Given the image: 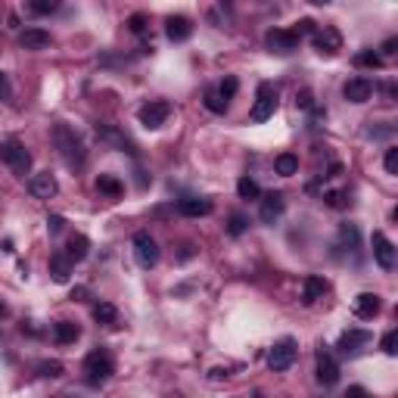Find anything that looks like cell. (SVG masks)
Returning a JSON list of instances; mask_svg holds the SVG:
<instances>
[{"instance_id": "6da1fadb", "label": "cell", "mask_w": 398, "mask_h": 398, "mask_svg": "<svg viewBox=\"0 0 398 398\" xmlns=\"http://www.w3.org/2000/svg\"><path fill=\"white\" fill-rule=\"evenodd\" d=\"M53 147H56V152L63 156V162L69 165V168H81L84 159H88L81 137H78L69 125H56V128H53Z\"/></svg>"}, {"instance_id": "7a4b0ae2", "label": "cell", "mask_w": 398, "mask_h": 398, "mask_svg": "<svg viewBox=\"0 0 398 398\" xmlns=\"http://www.w3.org/2000/svg\"><path fill=\"white\" fill-rule=\"evenodd\" d=\"M84 374H88L90 386H103L112 374H116V361L106 349H94L88 358H84Z\"/></svg>"}, {"instance_id": "3957f363", "label": "cell", "mask_w": 398, "mask_h": 398, "mask_svg": "<svg viewBox=\"0 0 398 398\" xmlns=\"http://www.w3.org/2000/svg\"><path fill=\"white\" fill-rule=\"evenodd\" d=\"M0 162L10 165L13 175H29L31 171V152L25 150V143H19L16 137H10V141L0 143Z\"/></svg>"}, {"instance_id": "277c9868", "label": "cell", "mask_w": 398, "mask_h": 398, "mask_svg": "<svg viewBox=\"0 0 398 398\" xmlns=\"http://www.w3.org/2000/svg\"><path fill=\"white\" fill-rule=\"evenodd\" d=\"M277 112V88L268 81L258 84L255 90V106H252V122H268Z\"/></svg>"}, {"instance_id": "5b68a950", "label": "cell", "mask_w": 398, "mask_h": 398, "mask_svg": "<svg viewBox=\"0 0 398 398\" xmlns=\"http://www.w3.org/2000/svg\"><path fill=\"white\" fill-rule=\"evenodd\" d=\"M296 355H298V349H296V340H280V342H274V349L268 351V367L271 370H289L296 364Z\"/></svg>"}, {"instance_id": "8992f818", "label": "cell", "mask_w": 398, "mask_h": 398, "mask_svg": "<svg viewBox=\"0 0 398 398\" xmlns=\"http://www.w3.org/2000/svg\"><path fill=\"white\" fill-rule=\"evenodd\" d=\"M168 116H171V103H165V100H150V103L141 106V112H137L141 125L143 128H150V131L162 128V125L168 122Z\"/></svg>"}, {"instance_id": "52a82bcc", "label": "cell", "mask_w": 398, "mask_h": 398, "mask_svg": "<svg viewBox=\"0 0 398 398\" xmlns=\"http://www.w3.org/2000/svg\"><path fill=\"white\" fill-rule=\"evenodd\" d=\"M134 258H137L141 268H156L159 264V243L152 240L147 230L134 234Z\"/></svg>"}, {"instance_id": "ba28073f", "label": "cell", "mask_w": 398, "mask_h": 398, "mask_svg": "<svg viewBox=\"0 0 398 398\" xmlns=\"http://www.w3.org/2000/svg\"><path fill=\"white\" fill-rule=\"evenodd\" d=\"M311 44H315L317 53H327V56H333V53L342 50V35L333 29V25H324V29L311 31Z\"/></svg>"}, {"instance_id": "9c48e42d", "label": "cell", "mask_w": 398, "mask_h": 398, "mask_svg": "<svg viewBox=\"0 0 398 398\" xmlns=\"http://www.w3.org/2000/svg\"><path fill=\"white\" fill-rule=\"evenodd\" d=\"M317 380L324 383V386H333L336 380H340V361L333 358V351L330 349H317Z\"/></svg>"}, {"instance_id": "30bf717a", "label": "cell", "mask_w": 398, "mask_h": 398, "mask_svg": "<svg viewBox=\"0 0 398 398\" xmlns=\"http://www.w3.org/2000/svg\"><path fill=\"white\" fill-rule=\"evenodd\" d=\"M264 44L271 47V53L287 56V53H293L298 47V35H296V31H287V29H271L268 38H264Z\"/></svg>"}, {"instance_id": "8fae6325", "label": "cell", "mask_w": 398, "mask_h": 398, "mask_svg": "<svg viewBox=\"0 0 398 398\" xmlns=\"http://www.w3.org/2000/svg\"><path fill=\"white\" fill-rule=\"evenodd\" d=\"M370 94H374V81L364 75L358 78H349L346 84H342V97L349 100V103H367Z\"/></svg>"}, {"instance_id": "7c38bea8", "label": "cell", "mask_w": 398, "mask_h": 398, "mask_svg": "<svg viewBox=\"0 0 398 398\" xmlns=\"http://www.w3.org/2000/svg\"><path fill=\"white\" fill-rule=\"evenodd\" d=\"M374 258H376V264H380L383 271L395 268V246H392V240H389L383 230H376V234H374Z\"/></svg>"}, {"instance_id": "4fadbf2b", "label": "cell", "mask_w": 398, "mask_h": 398, "mask_svg": "<svg viewBox=\"0 0 398 398\" xmlns=\"http://www.w3.org/2000/svg\"><path fill=\"white\" fill-rule=\"evenodd\" d=\"M283 209H287V199H283V193H264L262 196V205H258V218H262L264 224H274L277 218L283 215Z\"/></svg>"}, {"instance_id": "5bb4252c", "label": "cell", "mask_w": 398, "mask_h": 398, "mask_svg": "<svg viewBox=\"0 0 398 398\" xmlns=\"http://www.w3.org/2000/svg\"><path fill=\"white\" fill-rule=\"evenodd\" d=\"M56 190H59V184H56V177H53L50 171H41V175H31V181H29V193L35 196V199H50V196H56Z\"/></svg>"}, {"instance_id": "9a60e30c", "label": "cell", "mask_w": 398, "mask_h": 398, "mask_svg": "<svg viewBox=\"0 0 398 398\" xmlns=\"http://www.w3.org/2000/svg\"><path fill=\"white\" fill-rule=\"evenodd\" d=\"M50 41H53L50 31H44V29H25L19 35V47L22 50H47Z\"/></svg>"}, {"instance_id": "2e32d148", "label": "cell", "mask_w": 398, "mask_h": 398, "mask_svg": "<svg viewBox=\"0 0 398 398\" xmlns=\"http://www.w3.org/2000/svg\"><path fill=\"white\" fill-rule=\"evenodd\" d=\"M165 35H168V41L181 44V41H187V38L193 35V25H190L187 16H171L168 22H165Z\"/></svg>"}, {"instance_id": "e0dca14e", "label": "cell", "mask_w": 398, "mask_h": 398, "mask_svg": "<svg viewBox=\"0 0 398 398\" xmlns=\"http://www.w3.org/2000/svg\"><path fill=\"white\" fill-rule=\"evenodd\" d=\"M380 308H383V305H380V296H376V293H361L355 298V315L361 317V321L376 317V315H380Z\"/></svg>"}, {"instance_id": "ac0fdd59", "label": "cell", "mask_w": 398, "mask_h": 398, "mask_svg": "<svg viewBox=\"0 0 398 398\" xmlns=\"http://www.w3.org/2000/svg\"><path fill=\"white\" fill-rule=\"evenodd\" d=\"M177 212H181V215H187V218H202V215H209V212H212V199L187 196V199H181V202H177Z\"/></svg>"}, {"instance_id": "d6986e66", "label": "cell", "mask_w": 398, "mask_h": 398, "mask_svg": "<svg viewBox=\"0 0 398 398\" xmlns=\"http://www.w3.org/2000/svg\"><path fill=\"white\" fill-rule=\"evenodd\" d=\"M327 293V280L324 277H305L302 280V302L305 305H315L317 298H324Z\"/></svg>"}, {"instance_id": "ffe728a7", "label": "cell", "mask_w": 398, "mask_h": 398, "mask_svg": "<svg viewBox=\"0 0 398 398\" xmlns=\"http://www.w3.org/2000/svg\"><path fill=\"white\" fill-rule=\"evenodd\" d=\"M367 342H370V333H367V330H349V333H342L340 349L346 351V355H358V351H361V346H367Z\"/></svg>"}, {"instance_id": "44dd1931", "label": "cell", "mask_w": 398, "mask_h": 398, "mask_svg": "<svg viewBox=\"0 0 398 398\" xmlns=\"http://www.w3.org/2000/svg\"><path fill=\"white\" fill-rule=\"evenodd\" d=\"M78 336H81L78 324H72V321H56V324H53V340H56L59 346H72Z\"/></svg>"}, {"instance_id": "7402d4cb", "label": "cell", "mask_w": 398, "mask_h": 398, "mask_svg": "<svg viewBox=\"0 0 398 398\" xmlns=\"http://www.w3.org/2000/svg\"><path fill=\"white\" fill-rule=\"evenodd\" d=\"M88 249H90V240L84 234H75L69 240V246H65V258H69L72 264L75 262H84V258H88Z\"/></svg>"}, {"instance_id": "603a6c76", "label": "cell", "mask_w": 398, "mask_h": 398, "mask_svg": "<svg viewBox=\"0 0 398 398\" xmlns=\"http://www.w3.org/2000/svg\"><path fill=\"white\" fill-rule=\"evenodd\" d=\"M97 190H100V193H106L109 199H118L125 193V184L118 181V177H112V175H100L97 177Z\"/></svg>"}, {"instance_id": "cb8c5ba5", "label": "cell", "mask_w": 398, "mask_h": 398, "mask_svg": "<svg viewBox=\"0 0 398 398\" xmlns=\"http://www.w3.org/2000/svg\"><path fill=\"white\" fill-rule=\"evenodd\" d=\"M97 134L103 137L106 143H112V147H122V150L134 152V147H131V141H128V137H122L116 128H109V125H97Z\"/></svg>"}, {"instance_id": "d4e9b609", "label": "cell", "mask_w": 398, "mask_h": 398, "mask_svg": "<svg viewBox=\"0 0 398 398\" xmlns=\"http://www.w3.org/2000/svg\"><path fill=\"white\" fill-rule=\"evenodd\" d=\"M50 274H53V280L56 283H65L69 280V274H72V262L65 255H53L50 258Z\"/></svg>"}, {"instance_id": "484cf974", "label": "cell", "mask_w": 398, "mask_h": 398, "mask_svg": "<svg viewBox=\"0 0 398 398\" xmlns=\"http://www.w3.org/2000/svg\"><path fill=\"white\" fill-rule=\"evenodd\" d=\"M274 168H277V175L293 177L296 171H298V156H293V152H280V156H277V162H274Z\"/></svg>"}, {"instance_id": "4316f807", "label": "cell", "mask_w": 398, "mask_h": 398, "mask_svg": "<svg viewBox=\"0 0 398 398\" xmlns=\"http://www.w3.org/2000/svg\"><path fill=\"white\" fill-rule=\"evenodd\" d=\"M116 317H118L116 305H109V302H97L94 305V321L97 324H116Z\"/></svg>"}, {"instance_id": "83f0119b", "label": "cell", "mask_w": 398, "mask_h": 398, "mask_svg": "<svg viewBox=\"0 0 398 398\" xmlns=\"http://www.w3.org/2000/svg\"><path fill=\"white\" fill-rule=\"evenodd\" d=\"M237 193H240L243 199H258L262 196V190H258V184L252 181V177H240V181H237Z\"/></svg>"}, {"instance_id": "f1b7e54d", "label": "cell", "mask_w": 398, "mask_h": 398, "mask_svg": "<svg viewBox=\"0 0 398 398\" xmlns=\"http://www.w3.org/2000/svg\"><path fill=\"white\" fill-rule=\"evenodd\" d=\"M237 88H240V84H237V78H224L221 84H218V97L224 100V103H230V100H234V94H237Z\"/></svg>"}, {"instance_id": "f546056e", "label": "cell", "mask_w": 398, "mask_h": 398, "mask_svg": "<svg viewBox=\"0 0 398 398\" xmlns=\"http://www.w3.org/2000/svg\"><path fill=\"white\" fill-rule=\"evenodd\" d=\"M205 106H209L212 112H218V116H221V112H228V103H224V100L218 97V90H215V88L205 90Z\"/></svg>"}, {"instance_id": "4dcf8cb0", "label": "cell", "mask_w": 398, "mask_h": 398, "mask_svg": "<svg viewBox=\"0 0 398 398\" xmlns=\"http://www.w3.org/2000/svg\"><path fill=\"white\" fill-rule=\"evenodd\" d=\"M246 228H249L246 215H240V212H237V215H230V224H228V234H230V237H240Z\"/></svg>"}, {"instance_id": "1f68e13d", "label": "cell", "mask_w": 398, "mask_h": 398, "mask_svg": "<svg viewBox=\"0 0 398 398\" xmlns=\"http://www.w3.org/2000/svg\"><path fill=\"white\" fill-rule=\"evenodd\" d=\"M355 65H383V59H380V53H374V50H364V53H358L355 56Z\"/></svg>"}, {"instance_id": "d6a6232c", "label": "cell", "mask_w": 398, "mask_h": 398, "mask_svg": "<svg viewBox=\"0 0 398 398\" xmlns=\"http://www.w3.org/2000/svg\"><path fill=\"white\" fill-rule=\"evenodd\" d=\"M38 374L41 376H63V364L59 361H41L38 364Z\"/></svg>"}, {"instance_id": "836d02e7", "label": "cell", "mask_w": 398, "mask_h": 398, "mask_svg": "<svg viewBox=\"0 0 398 398\" xmlns=\"http://www.w3.org/2000/svg\"><path fill=\"white\" fill-rule=\"evenodd\" d=\"M340 240L349 243L351 249L358 246V228H355V224H342V228H340Z\"/></svg>"}, {"instance_id": "e575fe53", "label": "cell", "mask_w": 398, "mask_h": 398, "mask_svg": "<svg viewBox=\"0 0 398 398\" xmlns=\"http://www.w3.org/2000/svg\"><path fill=\"white\" fill-rule=\"evenodd\" d=\"M324 199H327V202L333 205V209H346V202H349V193H346V190H330V193L324 196Z\"/></svg>"}, {"instance_id": "d590c367", "label": "cell", "mask_w": 398, "mask_h": 398, "mask_svg": "<svg viewBox=\"0 0 398 398\" xmlns=\"http://www.w3.org/2000/svg\"><path fill=\"white\" fill-rule=\"evenodd\" d=\"M383 351H386V355H395L398 351V333L395 330H389V333L383 336Z\"/></svg>"}, {"instance_id": "8d00e7d4", "label": "cell", "mask_w": 398, "mask_h": 398, "mask_svg": "<svg viewBox=\"0 0 398 398\" xmlns=\"http://www.w3.org/2000/svg\"><path fill=\"white\" fill-rule=\"evenodd\" d=\"M386 171L389 175H398V150L395 147H389V152H386Z\"/></svg>"}, {"instance_id": "74e56055", "label": "cell", "mask_w": 398, "mask_h": 398, "mask_svg": "<svg viewBox=\"0 0 398 398\" xmlns=\"http://www.w3.org/2000/svg\"><path fill=\"white\" fill-rule=\"evenodd\" d=\"M128 25H131V31H137V35H141V31L147 29V16H143V13H137V16L128 19Z\"/></svg>"}, {"instance_id": "f35d334b", "label": "cell", "mask_w": 398, "mask_h": 398, "mask_svg": "<svg viewBox=\"0 0 398 398\" xmlns=\"http://www.w3.org/2000/svg\"><path fill=\"white\" fill-rule=\"evenodd\" d=\"M53 10H56L53 0H50V3H47V0H35V3H31V13H53Z\"/></svg>"}, {"instance_id": "ab89813d", "label": "cell", "mask_w": 398, "mask_h": 398, "mask_svg": "<svg viewBox=\"0 0 398 398\" xmlns=\"http://www.w3.org/2000/svg\"><path fill=\"white\" fill-rule=\"evenodd\" d=\"M63 215H50L47 218V230H50V234H59V230H63Z\"/></svg>"}, {"instance_id": "60d3db41", "label": "cell", "mask_w": 398, "mask_h": 398, "mask_svg": "<svg viewBox=\"0 0 398 398\" xmlns=\"http://www.w3.org/2000/svg\"><path fill=\"white\" fill-rule=\"evenodd\" d=\"M10 97V81H6V75L0 72V100H6Z\"/></svg>"}, {"instance_id": "b9f144b4", "label": "cell", "mask_w": 398, "mask_h": 398, "mask_svg": "<svg viewBox=\"0 0 398 398\" xmlns=\"http://www.w3.org/2000/svg\"><path fill=\"white\" fill-rule=\"evenodd\" d=\"M349 398H370V395H367V389H361V386H351V389H349Z\"/></svg>"}, {"instance_id": "7bdbcfd3", "label": "cell", "mask_w": 398, "mask_h": 398, "mask_svg": "<svg viewBox=\"0 0 398 398\" xmlns=\"http://www.w3.org/2000/svg\"><path fill=\"white\" fill-rule=\"evenodd\" d=\"M84 296H88V289H84V287H78L75 293H72V298H84Z\"/></svg>"}, {"instance_id": "ee69618b", "label": "cell", "mask_w": 398, "mask_h": 398, "mask_svg": "<svg viewBox=\"0 0 398 398\" xmlns=\"http://www.w3.org/2000/svg\"><path fill=\"white\" fill-rule=\"evenodd\" d=\"M59 398H78V395H59Z\"/></svg>"}]
</instances>
